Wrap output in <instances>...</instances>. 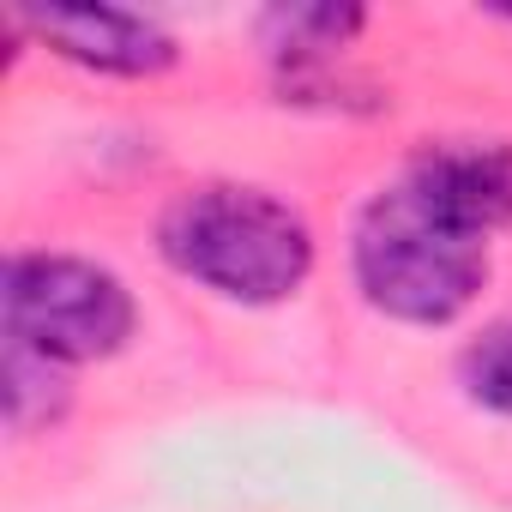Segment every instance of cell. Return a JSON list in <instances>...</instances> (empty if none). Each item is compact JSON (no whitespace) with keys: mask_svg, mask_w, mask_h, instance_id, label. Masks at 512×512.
Listing matches in <instances>:
<instances>
[{"mask_svg":"<svg viewBox=\"0 0 512 512\" xmlns=\"http://www.w3.org/2000/svg\"><path fill=\"white\" fill-rule=\"evenodd\" d=\"M410 187L458 229L488 241L494 229L512 223V145L506 139H464V145H434L416 157Z\"/></svg>","mask_w":512,"mask_h":512,"instance_id":"cell-5","label":"cell"},{"mask_svg":"<svg viewBox=\"0 0 512 512\" xmlns=\"http://www.w3.org/2000/svg\"><path fill=\"white\" fill-rule=\"evenodd\" d=\"M494 13H500V19H506V25H512V7H494Z\"/></svg>","mask_w":512,"mask_h":512,"instance_id":"cell-9","label":"cell"},{"mask_svg":"<svg viewBox=\"0 0 512 512\" xmlns=\"http://www.w3.org/2000/svg\"><path fill=\"white\" fill-rule=\"evenodd\" d=\"M25 25L73 67L109 73V79H151L175 67V37L127 7H37Z\"/></svg>","mask_w":512,"mask_h":512,"instance_id":"cell-4","label":"cell"},{"mask_svg":"<svg viewBox=\"0 0 512 512\" xmlns=\"http://www.w3.org/2000/svg\"><path fill=\"white\" fill-rule=\"evenodd\" d=\"M0 398H7V422L13 434H37V428H55L73 404V386H67V368L37 356L31 344L7 338V362H0Z\"/></svg>","mask_w":512,"mask_h":512,"instance_id":"cell-7","label":"cell"},{"mask_svg":"<svg viewBox=\"0 0 512 512\" xmlns=\"http://www.w3.org/2000/svg\"><path fill=\"white\" fill-rule=\"evenodd\" d=\"M464 386L476 404L512 416V320L488 326L470 350H464Z\"/></svg>","mask_w":512,"mask_h":512,"instance_id":"cell-8","label":"cell"},{"mask_svg":"<svg viewBox=\"0 0 512 512\" xmlns=\"http://www.w3.org/2000/svg\"><path fill=\"white\" fill-rule=\"evenodd\" d=\"M0 308H7V338L61 368L115 356L139 320L127 284L109 266L73 260V253H13Z\"/></svg>","mask_w":512,"mask_h":512,"instance_id":"cell-3","label":"cell"},{"mask_svg":"<svg viewBox=\"0 0 512 512\" xmlns=\"http://www.w3.org/2000/svg\"><path fill=\"white\" fill-rule=\"evenodd\" d=\"M163 260L229 302L272 308L308 284L314 235L260 187H193L163 217Z\"/></svg>","mask_w":512,"mask_h":512,"instance_id":"cell-1","label":"cell"},{"mask_svg":"<svg viewBox=\"0 0 512 512\" xmlns=\"http://www.w3.org/2000/svg\"><path fill=\"white\" fill-rule=\"evenodd\" d=\"M362 25H368L362 7H278V13H266V49L290 73H314L338 49H350V37Z\"/></svg>","mask_w":512,"mask_h":512,"instance_id":"cell-6","label":"cell"},{"mask_svg":"<svg viewBox=\"0 0 512 512\" xmlns=\"http://www.w3.org/2000/svg\"><path fill=\"white\" fill-rule=\"evenodd\" d=\"M488 241H476L470 229L446 223L410 181L380 193L362 217H356V247L350 266L356 284L368 296V308H380L386 320L404 326H452L482 278H488Z\"/></svg>","mask_w":512,"mask_h":512,"instance_id":"cell-2","label":"cell"}]
</instances>
